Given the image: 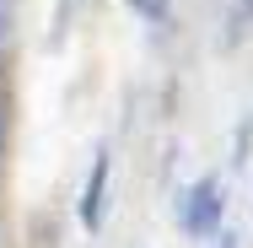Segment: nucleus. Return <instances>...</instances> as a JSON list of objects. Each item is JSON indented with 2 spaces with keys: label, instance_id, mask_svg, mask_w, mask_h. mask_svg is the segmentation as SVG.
I'll return each instance as SVG.
<instances>
[{
  "label": "nucleus",
  "instance_id": "nucleus-1",
  "mask_svg": "<svg viewBox=\"0 0 253 248\" xmlns=\"http://www.w3.org/2000/svg\"><path fill=\"white\" fill-rule=\"evenodd\" d=\"M221 210H226V184L221 178H200L189 195L178 199V227L189 238H215L221 232Z\"/></svg>",
  "mask_w": 253,
  "mask_h": 248
},
{
  "label": "nucleus",
  "instance_id": "nucleus-2",
  "mask_svg": "<svg viewBox=\"0 0 253 248\" xmlns=\"http://www.w3.org/2000/svg\"><path fill=\"white\" fill-rule=\"evenodd\" d=\"M108 173H113V156L97 151L92 156V173H86V189H81V227H102V210H108Z\"/></svg>",
  "mask_w": 253,
  "mask_h": 248
},
{
  "label": "nucleus",
  "instance_id": "nucleus-3",
  "mask_svg": "<svg viewBox=\"0 0 253 248\" xmlns=\"http://www.w3.org/2000/svg\"><path fill=\"white\" fill-rule=\"evenodd\" d=\"M124 5H129V11H135V16H151V22H162V16H167V5H172V0H124Z\"/></svg>",
  "mask_w": 253,
  "mask_h": 248
},
{
  "label": "nucleus",
  "instance_id": "nucleus-4",
  "mask_svg": "<svg viewBox=\"0 0 253 248\" xmlns=\"http://www.w3.org/2000/svg\"><path fill=\"white\" fill-rule=\"evenodd\" d=\"M5 146H11V102L0 98V162H5Z\"/></svg>",
  "mask_w": 253,
  "mask_h": 248
},
{
  "label": "nucleus",
  "instance_id": "nucleus-5",
  "mask_svg": "<svg viewBox=\"0 0 253 248\" xmlns=\"http://www.w3.org/2000/svg\"><path fill=\"white\" fill-rule=\"evenodd\" d=\"M5 44H11V5L0 0V54H5Z\"/></svg>",
  "mask_w": 253,
  "mask_h": 248
},
{
  "label": "nucleus",
  "instance_id": "nucleus-6",
  "mask_svg": "<svg viewBox=\"0 0 253 248\" xmlns=\"http://www.w3.org/2000/svg\"><path fill=\"white\" fill-rule=\"evenodd\" d=\"M221 248H237V238H232V232H221Z\"/></svg>",
  "mask_w": 253,
  "mask_h": 248
}]
</instances>
